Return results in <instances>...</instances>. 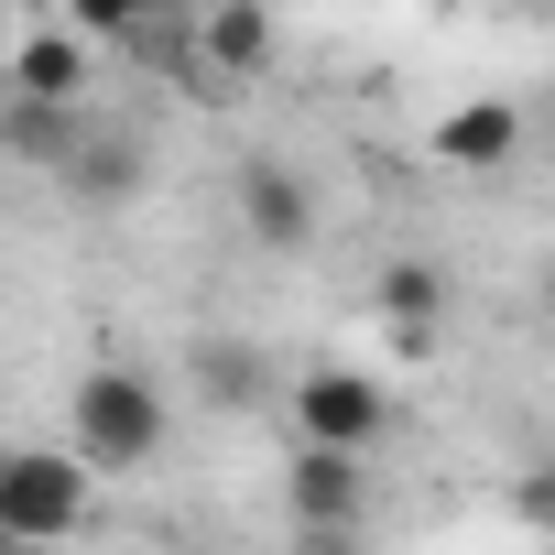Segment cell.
Masks as SVG:
<instances>
[{"label":"cell","instance_id":"3957f363","mask_svg":"<svg viewBox=\"0 0 555 555\" xmlns=\"http://www.w3.org/2000/svg\"><path fill=\"white\" fill-rule=\"evenodd\" d=\"M284 403H295V436H306V447H338V457H360V447L392 425V403H382L371 371H306Z\"/></svg>","mask_w":555,"mask_h":555},{"label":"cell","instance_id":"5bb4252c","mask_svg":"<svg viewBox=\"0 0 555 555\" xmlns=\"http://www.w3.org/2000/svg\"><path fill=\"white\" fill-rule=\"evenodd\" d=\"M512 512H522L533 533H555V468H522V479H512Z\"/></svg>","mask_w":555,"mask_h":555},{"label":"cell","instance_id":"7c38bea8","mask_svg":"<svg viewBox=\"0 0 555 555\" xmlns=\"http://www.w3.org/2000/svg\"><path fill=\"white\" fill-rule=\"evenodd\" d=\"M196 392H207L218 414H261V403H272V371H261V349L207 338V349H196Z\"/></svg>","mask_w":555,"mask_h":555},{"label":"cell","instance_id":"277c9868","mask_svg":"<svg viewBox=\"0 0 555 555\" xmlns=\"http://www.w3.org/2000/svg\"><path fill=\"white\" fill-rule=\"evenodd\" d=\"M425 153H436V164H457V175H490V164H512V153H522V109H512V99H457V109L425 131Z\"/></svg>","mask_w":555,"mask_h":555},{"label":"cell","instance_id":"4fadbf2b","mask_svg":"<svg viewBox=\"0 0 555 555\" xmlns=\"http://www.w3.org/2000/svg\"><path fill=\"white\" fill-rule=\"evenodd\" d=\"M66 34L77 44H142L153 34V0H66Z\"/></svg>","mask_w":555,"mask_h":555},{"label":"cell","instance_id":"6da1fadb","mask_svg":"<svg viewBox=\"0 0 555 555\" xmlns=\"http://www.w3.org/2000/svg\"><path fill=\"white\" fill-rule=\"evenodd\" d=\"M164 392L142 382V371H88L77 392H66V457L88 468V479H131V468H153L164 457Z\"/></svg>","mask_w":555,"mask_h":555},{"label":"cell","instance_id":"30bf717a","mask_svg":"<svg viewBox=\"0 0 555 555\" xmlns=\"http://www.w3.org/2000/svg\"><path fill=\"white\" fill-rule=\"evenodd\" d=\"M88 142V120L77 109H55V99H12L0 109V153L12 164H44V175H66V153Z\"/></svg>","mask_w":555,"mask_h":555},{"label":"cell","instance_id":"8fae6325","mask_svg":"<svg viewBox=\"0 0 555 555\" xmlns=\"http://www.w3.org/2000/svg\"><path fill=\"white\" fill-rule=\"evenodd\" d=\"M382 327H392L403 349H425V338L447 327V272H436V261H392V272H382Z\"/></svg>","mask_w":555,"mask_h":555},{"label":"cell","instance_id":"52a82bcc","mask_svg":"<svg viewBox=\"0 0 555 555\" xmlns=\"http://www.w3.org/2000/svg\"><path fill=\"white\" fill-rule=\"evenodd\" d=\"M142 185H153V153H142V142H120V131H88V142L66 153V196H77V207H99V218H109V207H131Z\"/></svg>","mask_w":555,"mask_h":555},{"label":"cell","instance_id":"2e32d148","mask_svg":"<svg viewBox=\"0 0 555 555\" xmlns=\"http://www.w3.org/2000/svg\"><path fill=\"white\" fill-rule=\"evenodd\" d=\"M544 306H555V295H544Z\"/></svg>","mask_w":555,"mask_h":555},{"label":"cell","instance_id":"8992f818","mask_svg":"<svg viewBox=\"0 0 555 555\" xmlns=\"http://www.w3.org/2000/svg\"><path fill=\"white\" fill-rule=\"evenodd\" d=\"M284 501H295V522H360V512H371V468L338 457V447H295Z\"/></svg>","mask_w":555,"mask_h":555},{"label":"cell","instance_id":"7a4b0ae2","mask_svg":"<svg viewBox=\"0 0 555 555\" xmlns=\"http://www.w3.org/2000/svg\"><path fill=\"white\" fill-rule=\"evenodd\" d=\"M88 522V468L66 447H0V544H66Z\"/></svg>","mask_w":555,"mask_h":555},{"label":"cell","instance_id":"ba28073f","mask_svg":"<svg viewBox=\"0 0 555 555\" xmlns=\"http://www.w3.org/2000/svg\"><path fill=\"white\" fill-rule=\"evenodd\" d=\"M77 88H88V44H77L66 23H44V34L12 44V99H55V109H77Z\"/></svg>","mask_w":555,"mask_h":555},{"label":"cell","instance_id":"9a60e30c","mask_svg":"<svg viewBox=\"0 0 555 555\" xmlns=\"http://www.w3.org/2000/svg\"><path fill=\"white\" fill-rule=\"evenodd\" d=\"M0 555H12V544H0Z\"/></svg>","mask_w":555,"mask_h":555},{"label":"cell","instance_id":"9c48e42d","mask_svg":"<svg viewBox=\"0 0 555 555\" xmlns=\"http://www.w3.org/2000/svg\"><path fill=\"white\" fill-rule=\"evenodd\" d=\"M196 55L218 77H261L272 66V12H261V0H218V12L196 23Z\"/></svg>","mask_w":555,"mask_h":555},{"label":"cell","instance_id":"5b68a950","mask_svg":"<svg viewBox=\"0 0 555 555\" xmlns=\"http://www.w3.org/2000/svg\"><path fill=\"white\" fill-rule=\"evenodd\" d=\"M240 229H250L261 250H306V240H317L306 175H284V164H240Z\"/></svg>","mask_w":555,"mask_h":555}]
</instances>
